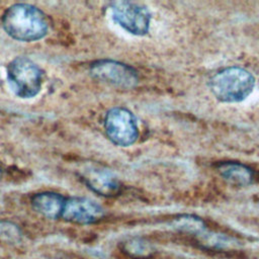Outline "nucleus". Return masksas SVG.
I'll return each mask as SVG.
<instances>
[{
    "label": "nucleus",
    "instance_id": "obj_1",
    "mask_svg": "<svg viewBox=\"0 0 259 259\" xmlns=\"http://www.w3.org/2000/svg\"><path fill=\"white\" fill-rule=\"evenodd\" d=\"M5 32L19 41H35L45 37L50 28L49 16L39 8L27 3L9 6L2 15Z\"/></svg>",
    "mask_w": 259,
    "mask_h": 259
},
{
    "label": "nucleus",
    "instance_id": "obj_2",
    "mask_svg": "<svg viewBox=\"0 0 259 259\" xmlns=\"http://www.w3.org/2000/svg\"><path fill=\"white\" fill-rule=\"evenodd\" d=\"M209 88L213 96L222 102H240L253 91L255 78L240 67H228L217 72L209 79Z\"/></svg>",
    "mask_w": 259,
    "mask_h": 259
},
{
    "label": "nucleus",
    "instance_id": "obj_3",
    "mask_svg": "<svg viewBox=\"0 0 259 259\" xmlns=\"http://www.w3.org/2000/svg\"><path fill=\"white\" fill-rule=\"evenodd\" d=\"M7 80L12 92L20 98H32L41 90L44 74L27 57H16L7 66Z\"/></svg>",
    "mask_w": 259,
    "mask_h": 259
},
{
    "label": "nucleus",
    "instance_id": "obj_4",
    "mask_svg": "<svg viewBox=\"0 0 259 259\" xmlns=\"http://www.w3.org/2000/svg\"><path fill=\"white\" fill-rule=\"evenodd\" d=\"M107 138L115 145L128 147L139 137V128L134 114L123 107H113L104 117Z\"/></svg>",
    "mask_w": 259,
    "mask_h": 259
},
{
    "label": "nucleus",
    "instance_id": "obj_5",
    "mask_svg": "<svg viewBox=\"0 0 259 259\" xmlns=\"http://www.w3.org/2000/svg\"><path fill=\"white\" fill-rule=\"evenodd\" d=\"M112 19L132 34L144 35L148 32L151 14L148 8L132 1H115L110 5Z\"/></svg>",
    "mask_w": 259,
    "mask_h": 259
},
{
    "label": "nucleus",
    "instance_id": "obj_6",
    "mask_svg": "<svg viewBox=\"0 0 259 259\" xmlns=\"http://www.w3.org/2000/svg\"><path fill=\"white\" fill-rule=\"evenodd\" d=\"M89 71L94 79L119 88H133L139 81L138 73L133 67L113 60L95 61L90 65Z\"/></svg>",
    "mask_w": 259,
    "mask_h": 259
},
{
    "label": "nucleus",
    "instance_id": "obj_7",
    "mask_svg": "<svg viewBox=\"0 0 259 259\" xmlns=\"http://www.w3.org/2000/svg\"><path fill=\"white\" fill-rule=\"evenodd\" d=\"M104 217V209L96 201L83 196L66 197L61 219L76 225L98 223Z\"/></svg>",
    "mask_w": 259,
    "mask_h": 259
},
{
    "label": "nucleus",
    "instance_id": "obj_8",
    "mask_svg": "<svg viewBox=\"0 0 259 259\" xmlns=\"http://www.w3.org/2000/svg\"><path fill=\"white\" fill-rule=\"evenodd\" d=\"M80 177L89 189L101 196L112 197L121 191L120 181L109 170L89 166L81 171Z\"/></svg>",
    "mask_w": 259,
    "mask_h": 259
},
{
    "label": "nucleus",
    "instance_id": "obj_9",
    "mask_svg": "<svg viewBox=\"0 0 259 259\" xmlns=\"http://www.w3.org/2000/svg\"><path fill=\"white\" fill-rule=\"evenodd\" d=\"M66 197L54 191H42L31 197L32 208L40 215L50 219H61Z\"/></svg>",
    "mask_w": 259,
    "mask_h": 259
},
{
    "label": "nucleus",
    "instance_id": "obj_10",
    "mask_svg": "<svg viewBox=\"0 0 259 259\" xmlns=\"http://www.w3.org/2000/svg\"><path fill=\"white\" fill-rule=\"evenodd\" d=\"M218 171L226 181L236 186H248L254 180L253 170L239 162L221 163Z\"/></svg>",
    "mask_w": 259,
    "mask_h": 259
},
{
    "label": "nucleus",
    "instance_id": "obj_11",
    "mask_svg": "<svg viewBox=\"0 0 259 259\" xmlns=\"http://www.w3.org/2000/svg\"><path fill=\"white\" fill-rule=\"evenodd\" d=\"M196 242L201 248L205 250L218 252L234 250L240 246L239 242L232 237L221 233L205 231L196 236Z\"/></svg>",
    "mask_w": 259,
    "mask_h": 259
},
{
    "label": "nucleus",
    "instance_id": "obj_12",
    "mask_svg": "<svg viewBox=\"0 0 259 259\" xmlns=\"http://www.w3.org/2000/svg\"><path fill=\"white\" fill-rule=\"evenodd\" d=\"M122 252L132 259H150L156 254L152 243L142 238H131L121 245Z\"/></svg>",
    "mask_w": 259,
    "mask_h": 259
},
{
    "label": "nucleus",
    "instance_id": "obj_13",
    "mask_svg": "<svg viewBox=\"0 0 259 259\" xmlns=\"http://www.w3.org/2000/svg\"><path fill=\"white\" fill-rule=\"evenodd\" d=\"M171 226L181 233L195 236L202 233L205 229L204 222L199 217L193 214H179L172 220Z\"/></svg>",
    "mask_w": 259,
    "mask_h": 259
},
{
    "label": "nucleus",
    "instance_id": "obj_14",
    "mask_svg": "<svg viewBox=\"0 0 259 259\" xmlns=\"http://www.w3.org/2000/svg\"><path fill=\"white\" fill-rule=\"evenodd\" d=\"M21 238V232L19 228L11 223L6 221L0 222V240L6 243H16Z\"/></svg>",
    "mask_w": 259,
    "mask_h": 259
},
{
    "label": "nucleus",
    "instance_id": "obj_15",
    "mask_svg": "<svg viewBox=\"0 0 259 259\" xmlns=\"http://www.w3.org/2000/svg\"><path fill=\"white\" fill-rule=\"evenodd\" d=\"M0 178H1V169H0Z\"/></svg>",
    "mask_w": 259,
    "mask_h": 259
}]
</instances>
